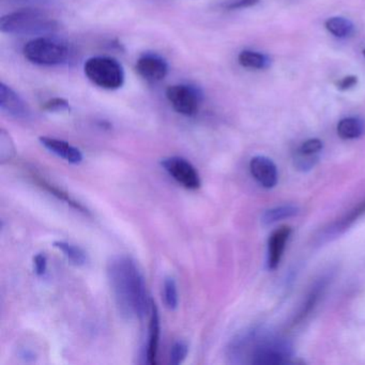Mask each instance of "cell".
<instances>
[{"instance_id": "cell-1", "label": "cell", "mask_w": 365, "mask_h": 365, "mask_svg": "<svg viewBox=\"0 0 365 365\" xmlns=\"http://www.w3.org/2000/svg\"><path fill=\"white\" fill-rule=\"evenodd\" d=\"M108 279L118 313L127 320L140 319L150 312L151 300L135 260L116 255L108 262Z\"/></svg>"}, {"instance_id": "cell-2", "label": "cell", "mask_w": 365, "mask_h": 365, "mask_svg": "<svg viewBox=\"0 0 365 365\" xmlns=\"http://www.w3.org/2000/svg\"><path fill=\"white\" fill-rule=\"evenodd\" d=\"M56 29L57 23L40 9H21L0 20V31L9 35H42Z\"/></svg>"}, {"instance_id": "cell-3", "label": "cell", "mask_w": 365, "mask_h": 365, "mask_svg": "<svg viewBox=\"0 0 365 365\" xmlns=\"http://www.w3.org/2000/svg\"><path fill=\"white\" fill-rule=\"evenodd\" d=\"M25 58L35 65L59 66L67 63L72 55L69 44L56 38L39 37L31 40L23 48Z\"/></svg>"}, {"instance_id": "cell-4", "label": "cell", "mask_w": 365, "mask_h": 365, "mask_svg": "<svg viewBox=\"0 0 365 365\" xmlns=\"http://www.w3.org/2000/svg\"><path fill=\"white\" fill-rule=\"evenodd\" d=\"M84 71L88 80L100 88L117 91L125 84V70L121 63L112 57L89 58L85 63Z\"/></svg>"}, {"instance_id": "cell-5", "label": "cell", "mask_w": 365, "mask_h": 365, "mask_svg": "<svg viewBox=\"0 0 365 365\" xmlns=\"http://www.w3.org/2000/svg\"><path fill=\"white\" fill-rule=\"evenodd\" d=\"M166 98L178 114L192 117L200 110L202 93L197 87L179 84L168 87Z\"/></svg>"}, {"instance_id": "cell-6", "label": "cell", "mask_w": 365, "mask_h": 365, "mask_svg": "<svg viewBox=\"0 0 365 365\" xmlns=\"http://www.w3.org/2000/svg\"><path fill=\"white\" fill-rule=\"evenodd\" d=\"M161 165L182 187L189 190L200 187L202 181H200V174L196 168L183 158H168L161 162Z\"/></svg>"}, {"instance_id": "cell-7", "label": "cell", "mask_w": 365, "mask_h": 365, "mask_svg": "<svg viewBox=\"0 0 365 365\" xmlns=\"http://www.w3.org/2000/svg\"><path fill=\"white\" fill-rule=\"evenodd\" d=\"M135 70L147 82L159 83L168 76V65L159 55L147 53L138 58Z\"/></svg>"}, {"instance_id": "cell-8", "label": "cell", "mask_w": 365, "mask_h": 365, "mask_svg": "<svg viewBox=\"0 0 365 365\" xmlns=\"http://www.w3.org/2000/svg\"><path fill=\"white\" fill-rule=\"evenodd\" d=\"M0 108L16 119H29L31 110L24 100L5 83L0 84Z\"/></svg>"}, {"instance_id": "cell-9", "label": "cell", "mask_w": 365, "mask_h": 365, "mask_svg": "<svg viewBox=\"0 0 365 365\" xmlns=\"http://www.w3.org/2000/svg\"><path fill=\"white\" fill-rule=\"evenodd\" d=\"M250 170L254 179L266 189H271L277 183V166L268 158H253L250 162Z\"/></svg>"}, {"instance_id": "cell-10", "label": "cell", "mask_w": 365, "mask_h": 365, "mask_svg": "<svg viewBox=\"0 0 365 365\" xmlns=\"http://www.w3.org/2000/svg\"><path fill=\"white\" fill-rule=\"evenodd\" d=\"M42 146L46 147L48 151L56 155L57 157L66 160L71 164H80L83 161V153L80 149L72 146L68 142L58 138H48V136H41L39 138Z\"/></svg>"}, {"instance_id": "cell-11", "label": "cell", "mask_w": 365, "mask_h": 365, "mask_svg": "<svg viewBox=\"0 0 365 365\" xmlns=\"http://www.w3.org/2000/svg\"><path fill=\"white\" fill-rule=\"evenodd\" d=\"M290 234H292V228L288 226H282L271 235L268 250V267L271 270H274L279 266Z\"/></svg>"}, {"instance_id": "cell-12", "label": "cell", "mask_w": 365, "mask_h": 365, "mask_svg": "<svg viewBox=\"0 0 365 365\" xmlns=\"http://www.w3.org/2000/svg\"><path fill=\"white\" fill-rule=\"evenodd\" d=\"M322 147L324 145L318 138H312V140L303 143L299 148L296 160H294L297 168L302 170L313 168L316 162L318 161L317 155L322 151Z\"/></svg>"}, {"instance_id": "cell-13", "label": "cell", "mask_w": 365, "mask_h": 365, "mask_svg": "<svg viewBox=\"0 0 365 365\" xmlns=\"http://www.w3.org/2000/svg\"><path fill=\"white\" fill-rule=\"evenodd\" d=\"M160 341L159 309L155 302H151L150 322H149V339L147 347V363L155 365L158 363V350Z\"/></svg>"}, {"instance_id": "cell-14", "label": "cell", "mask_w": 365, "mask_h": 365, "mask_svg": "<svg viewBox=\"0 0 365 365\" xmlns=\"http://www.w3.org/2000/svg\"><path fill=\"white\" fill-rule=\"evenodd\" d=\"M36 182H37L42 189L51 193V195L55 196V197L58 198L61 202H65L66 204L70 205V206L76 209V210L81 211V212L83 213H89V211L87 210V208H85V206H83L81 202H78V200L71 197L67 192L63 191L61 187L48 182L46 179L41 178V177L36 176Z\"/></svg>"}, {"instance_id": "cell-15", "label": "cell", "mask_w": 365, "mask_h": 365, "mask_svg": "<svg viewBox=\"0 0 365 365\" xmlns=\"http://www.w3.org/2000/svg\"><path fill=\"white\" fill-rule=\"evenodd\" d=\"M364 132V123L354 117L344 118L337 125V134L343 140H354L360 138Z\"/></svg>"}, {"instance_id": "cell-16", "label": "cell", "mask_w": 365, "mask_h": 365, "mask_svg": "<svg viewBox=\"0 0 365 365\" xmlns=\"http://www.w3.org/2000/svg\"><path fill=\"white\" fill-rule=\"evenodd\" d=\"M238 61L247 69L264 70L270 65V59L267 55L254 51H242L239 54Z\"/></svg>"}, {"instance_id": "cell-17", "label": "cell", "mask_w": 365, "mask_h": 365, "mask_svg": "<svg viewBox=\"0 0 365 365\" xmlns=\"http://www.w3.org/2000/svg\"><path fill=\"white\" fill-rule=\"evenodd\" d=\"M53 245L76 266H85L87 264L88 258H87L86 253L80 247H76V245L66 242V241H55Z\"/></svg>"}, {"instance_id": "cell-18", "label": "cell", "mask_w": 365, "mask_h": 365, "mask_svg": "<svg viewBox=\"0 0 365 365\" xmlns=\"http://www.w3.org/2000/svg\"><path fill=\"white\" fill-rule=\"evenodd\" d=\"M324 26L329 33L337 38L349 37L354 31V24L347 19L341 16L329 19Z\"/></svg>"}, {"instance_id": "cell-19", "label": "cell", "mask_w": 365, "mask_h": 365, "mask_svg": "<svg viewBox=\"0 0 365 365\" xmlns=\"http://www.w3.org/2000/svg\"><path fill=\"white\" fill-rule=\"evenodd\" d=\"M298 207L292 206V205L277 207V208L270 209V210H267L264 212V215H262V222L264 224L275 223V222L281 221V220L294 217V215H298Z\"/></svg>"}, {"instance_id": "cell-20", "label": "cell", "mask_w": 365, "mask_h": 365, "mask_svg": "<svg viewBox=\"0 0 365 365\" xmlns=\"http://www.w3.org/2000/svg\"><path fill=\"white\" fill-rule=\"evenodd\" d=\"M163 297L164 302L168 309L175 311L178 307V289H177V284L174 277H168L164 279Z\"/></svg>"}, {"instance_id": "cell-21", "label": "cell", "mask_w": 365, "mask_h": 365, "mask_svg": "<svg viewBox=\"0 0 365 365\" xmlns=\"http://www.w3.org/2000/svg\"><path fill=\"white\" fill-rule=\"evenodd\" d=\"M16 149L9 134L1 130L0 132V159L1 162L10 161L14 157Z\"/></svg>"}, {"instance_id": "cell-22", "label": "cell", "mask_w": 365, "mask_h": 365, "mask_svg": "<svg viewBox=\"0 0 365 365\" xmlns=\"http://www.w3.org/2000/svg\"><path fill=\"white\" fill-rule=\"evenodd\" d=\"M189 347L183 341H178L172 346L170 354V362L173 365H179L187 359Z\"/></svg>"}, {"instance_id": "cell-23", "label": "cell", "mask_w": 365, "mask_h": 365, "mask_svg": "<svg viewBox=\"0 0 365 365\" xmlns=\"http://www.w3.org/2000/svg\"><path fill=\"white\" fill-rule=\"evenodd\" d=\"M43 110L50 113L69 112L71 110L69 102L63 98H54V99L48 100L42 106Z\"/></svg>"}, {"instance_id": "cell-24", "label": "cell", "mask_w": 365, "mask_h": 365, "mask_svg": "<svg viewBox=\"0 0 365 365\" xmlns=\"http://www.w3.org/2000/svg\"><path fill=\"white\" fill-rule=\"evenodd\" d=\"M34 264H35L36 274L39 277L46 274V268H48V258H46V254H37L34 258Z\"/></svg>"}, {"instance_id": "cell-25", "label": "cell", "mask_w": 365, "mask_h": 365, "mask_svg": "<svg viewBox=\"0 0 365 365\" xmlns=\"http://www.w3.org/2000/svg\"><path fill=\"white\" fill-rule=\"evenodd\" d=\"M358 84V78L356 76H346V78H341L339 83H337V88L341 91H349V89L354 88L356 85Z\"/></svg>"}, {"instance_id": "cell-26", "label": "cell", "mask_w": 365, "mask_h": 365, "mask_svg": "<svg viewBox=\"0 0 365 365\" xmlns=\"http://www.w3.org/2000/svg\"><path fill=\"white\" fill-rule=\"evenodd\" d=\"M258 3H259V0H236V1L227 6V9H245V8L253 7V6L257 5Z\"/></svg>"}, {"instance_id": "cell-27", "label": "cell", "mask_w": 365, "mask_h": 365, "mask_svg": "<svg viewBox=\"0 0 365 365\" xmlns=\"http://www.w3.org/2000/svg\"><path fill=\"white\" fill-rule=\"evenodd\" d=\"M9 3H23V1H26V0H8Z\"/></svg>"}, {"instance_id": "cell-28", "label": "cell", "mask_w": 365, "mask_h": 365, "mask_svg": "<svg viewBox=\"0 0 365 365\" xmlns=\"http://www.w3.org/2000/svg\"><path fill=\"white\" fill-rule=\"evenodd\" d=\"M363 55H364V56H365V50L363 51Z\"/></svg>"}]
</instances>
